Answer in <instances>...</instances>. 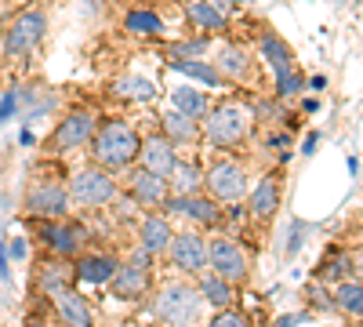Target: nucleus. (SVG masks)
Here are the masks:
<instances>
[{
    "instance_id": "nucleus-22",
    "label": "nucleus",
    "mask_w": 363,
    "mask_h": 327,
    "mask_svg": "<svg viewBox=\"0 0 363 327\" xmlns=\"http://www.w3.org/2000/svg\"><path fill=\"white\" fill-rule=\"evenodd\" d=\"M167 186H171V193H178V196H193L200 186H203V174H200V167L196 164H174L171 167V174H167Z\"/></svg>"
},
{
    "instance_id": "nucleus-24",
    "label": "nucleus",
    "mask_w": 363,
    "mask_h": 327,
    "mask_svg": "<svg viewBox=\"0 0 363 327\" xmlns=\"http://www.w3.org/2000/svg\"><path fill=\"white\" fill-rule=\"evenodd\" d=\"M171 66H174L182 77H193V80H200V84H211V87H225V77H222L215 66L200 62V58H174Z\"/></svg>"
},
{
    "instance_id": "nucleus-21",
    "label": "nucleus",
    "mask_w": 363,
    "mask_h": 327,
    "mask_svg": "<svg viewBox=\"0 0 363 327\" xmlns=\"http://www.w3.org/2000/svg\"><path fill=\"white\" fill-rule=\"evenodd\" d=\"M160 128H164V138L174 145V142H193V138H200V124L196 121H189V116H182V113H164L160 116Z\"/></svg>"
},
{
    "instance_id": "nucleus-15",
    "label": "nucleus",
    "mask_w": 363,
    "mask_h": 327,
    "mask_svg": "<svg viewBox=\"0 0 363 327\" xmlns=\"http://www.w3.org/2000/svg\"><path fill=\"white\" fill-rule=\"evenodd\" d=\"M167 207L178 215H189L200 226H218L222 222V204H215L211 196H167Z\"/></svg>"
},
{
    "instance_id": "nucleus-26",
    "label": "nucleus",
    "mask_w": 363,
    "mask_h": 327,
    "mask_svg": "<svg viewBox=\"0 0 363 327\" xmlns=\"http://www.w3.org/2000/svg\"><path fill=\"white\" fill-rule=\"evenodd\" d=\"M258 51L265 55V62L272 66V73H287L291 70V51H287V44L280 40V37H272V33H265L262 40H258Z\"/></svg>"
},
{
    "instance_id": "nucleus-16",
    "label": "nucleus",
    "mask_w": 363,
    "mask_h": 327,
    "mask_svg": "<svg viewBox=\"0 0 363 327\" xmlns=\"http://www.w3.org/2000/svg\"><path fill=\"white\" fill-rule=\"evenodd\" d=\"M113 273H116V258L113 255H80L77 265H73V277L80 284H91V287L109 284Z\"/></svg>"
},
{
    "instance_id": "nucleus-10",
    "label": "nucleus",
    "mask_w": 363,
    "mask_h": 327,
    "mask_svg": "<svg viewBox=\"0 0 363 327\" xmlns=\"http://www.w3.org/2000/svg\"><path fill=\"white\" fill-rule=\"evenodd\" d=\"M26 207H29V215H37V218H58V215H66V207H69V189L55 186V182L33 186L26 196Z\"/></svg>"
},
{
    "instance_id": "nucleus-4",
    "label": "nucleus",
    "mask_w": 363,
    "mask_h": 327,
    "mask_svg": "<svg viewBox=\"0 0 363 327\" xmlns=\"http://www.w3.org/2000/svg\"><path fill=\"white\" fill-rule=\"evenodd\" d=\"M203 189L215 204H236L247 196V174L236 160H215L203 171Z\"/></svg>"
},
{
    "instance_id": "nucleus-14",
    "label": "nucleus",
    "mask_w": 363,
    "mask_h": 327,
    "mask_svg": "<svg viewBox=\"0 0 363 327\" xmlns=\"http://www.w3.org/2000/svg\"><path fill=\"white\" fill-rule=\"evenodd\" d=\"M138 160H142V167L145 171H153V174H171V167L178 164V157H174V145L164 138V135H149L145 142H142V150H138Z\"/></svg>"
},
{
    "instance_id": "nucleus-5",
    "label": "nucleus",
    "mask_w": 363,
    "mask_h": 327,
    "mask_svg": "<svg viewBox=\"0 0 363 327\" xmlns=\"http://www.w3.org/2000/svg\"><path fill=\"white\" fill-rule=\"evenodd\" d=\"M44 29H48V18L40 8H26L22 15H15L11 29H8V37H4V55L8 58H26L29 51H33L40 40H44Z\"/></svg>"
},
{
    "instance_id": "nucleus-39",
    "label": "nucleus",
    "mask_w": 363,
    "mask_h": 327,
    "mask_svg": "<svg viewBox=\"0 0 363 327\" xmlns=\"http://www.w3.org/2000/svg\"><path fill=\"white\" fill-rule=\"evenodd\" d=\"M207 4H215L218 11H225V8H229V0H207Z\"/></svg>"
},
{
    "instance_id": "nucleus-29",
    "label": "nucleus",
    "mask_w": 363,
    "mask_h": 327,
    "mask_svg": "<svg viewBox=\"0 0 363 327\" xmlns=\"http://www.w3.org/2000/svg\"><path fill=\"white\" fill-rule=\"evenodd\" d=\"M124 26L131 33H164V18L157 11H145V8H131L124 15Z\"/></svg>"
},
{
    "instance_id": "nucleus-3",
    "label": "nucleus",
    "mask_w": 363,
    "mask_h": 327,
    "mask_svg": "<svg viewBox=\"0 0 363 327\" xmlns=\"http://www.w3.org/2000/svg\"><path fill=\"white\" fill-rule=\"evenodd\" d=\"M200 313H203V299L189 284H167L153 299V316L167 327H193Z\"/></svg>"
},
{
    "instance_id": "nucleus-36",
    "label": "nucleus",
    "mask_w": 363,
    "mask_h": 327,
    "mask_svg": "<svg viewBox=\"0 0 363 327\" xmlns=\"http://www.w3.org/2000/svg\"><path fill=\"white\" fill-rule=\"evenodd\" d=\"M15 109H18V92H8V95H4V102H0V124H4Z\"/></svg>"
},
{
    "instance_id": "nucleus-18",
    "label": "nucleus",
    "mask_w": 363,
    "mask_h": 327,
    "mask_svg": "<svg viewBox=\"0 0 363 327\" xmlns=\"http://www.w3.org/2000/svg\"><path fill=\"white\" fill-rule=\"evenodd\" d=\"M280 207V174H265L251 193V215L255 218H272Z\"/></svg>"
},
{
    "instance_id": "nucleus-8",
    "label": "nucleus",
    "mask_w": 363,
    "mask_h": 327,
    "mask_svg": "<svg viewBox=\"0 0 363 327\" xmlns=\"http://www.w3.org/2000/svg\"><path fill=\"white\" fill-rule=\"evenodd\" d=\"M40 240L55 258H73L84 244V229L77 222H44L40 226Z\"/></svg>"
},
{
    "instance_id": "nucleus-33",
    "label": "nucleus",
    "mask_w": 363,
    "mask_h": 327,
    "mask_svg": "<svg viewBox=\"0 0 363 327\" xmlns=\"http://www.w3.org/2000/svg\"><path fill=\"white\" fill-rule=\"evenodd\" d=\"M203 51H207V40H189V44H174L171 48L174 58H200Z\"/></svg>"
},
{
    "instance_id": "nucleus-13",
    "label": "nucleus",
    "mask_w": 363,
    "mask_h": 327,
    "mask_svg": "<svg viewBox=\"0 0 363 327\" xmlns=\"http://www.w3.org/2000/svg\"><path fill=\"white\" fill-rule=\"evenodd\" d=\"M95 135V116L91 113H69L62 124L55 128V150H77V145L91 142Z\"/></svg>"
},
{
    "instance_id": "nucleus-35",
    "label": "nucleus",
    "mask_w": 363,
    "mask_h": 327,
    "mask_svg": "<svg viewBox=\"0 0 363 327\" xmlns=\"http://www.w3.org/2000/svg\"><path fill=\"white\" fill-rule=\"evenodd\" d=\"M309 233V226L306 222H294V229H291V244H287V255H298V248H301V236Z\"/></svg>"
},
{
    "instance_id": "nucleus-32",
    "label": "nucleus",
    "mask_w": 363,
    "mask_h": 327,
    "mask_svg": "<svg viewBox=\"0 0 363 327\" xmlns=\"http://www.w3.org/2000/svg\"><path fill=\"white\" fill-rule=\"evenodd\" d=\"M301 84H306V77L294 73V70H287V73H280V77H277V95H280V99H287V95L301 92Z\"/></svg>"
},
{
    "instance_id": "nucleus-25",
    "label": "nucleus",
    "mask_w": 363,
    "mask_h": 327,
    "mask_svg": "<svg viewBox=\"0 0 363 327\" xmlns=\"http://www.w3.org/2000/svg\"><path fill=\"white\" fill-rule=\"evenodd\" d=\"M186 18H189L193 26H200V29H215V33L229 26L225 11H218L215 4H207V0H193V4L186 8Z\"/></svg>"
},
{
    "instance_id": "nucleus-7",
    "label": "nucleus",
    "mask_w": 363,
    "mask_h": 327,
    "mask_svg": "<svg viewBox=\"0 0 363 327\" xmlns=\"http://www.w3.org/2000/svg\"><path fill=\"white\" fill-rule=\"evenodd\" d=\"M207 265L215 270V277H222V280H229V284L247 277L244 248L233 244V240H211V244H207Z\"/></svg>"
},
{
    "instance_id": "nucleus-9",
    "label": "nucleus",
    "mask_w": 363,
    "mask_h": 327,
    "mask_svg": "<svg viewBox=\"0 0 363 327\" xmlns=\"http://www.w3.org/2000/svg\"><path fill=\"white\" fill-rule=\"evenodd\" d=\"M167 251H171V262L178 265L182 273H200L203 265H207V244H203V236H196V233L171 236Z\"/></svg>"
},
{
    "instance_id": "nucleus-17",
    "label": "nucleus",
    "mask_w": 363,
    "mask_h": 327,
    "mask_svg": "<svg viewBox=\"0 0 363 327\" xmlns=\"http://www.w3.org/2000/svg\"><path fill=\"white\" fill-rule=\"evenodd\" d=\"M55 309H58V320H62L66 327H91V309L73 287L55 294Z\"/></svg>"
},
{
    "instance_id": "nucleus-34",
    "label": "nucleus",
    "mask_w": 363,
    "mask_h": 327,
    "mask_svg": "<svg viewBox=\"0 0 363 327\" xmlns=\"http://www.w3.org/2000/svg\"><path fill=\"white\" fill-rule=\"evenodd\" d=\"M207 327H247V320L240 316V313H218V316L211 320Z\"/></svg>"
},
{
    "instance_id": "nucleus-28",
    "label": "nucleus",
    "mask_w": 363,
    "mask_h": 327,
    "mask_svg": "<svg viewBox=\"0 0 363 327\" xmlns=\"http://www.w3.org/2000/svg\"><path fill=\"white\" fill-rule=\"evenodd\" d=\"M69 277H73V270H66V265H58V262H48V265H40V273H37V287L55 299L58 291L69 287Z\"/></svg>"
},
{
    "instance_id": "nucleus-6",
    "label": "nucleus",
    "mask_w": 363,
    "mask_h": 327,
    "mask_svg": "<svg viewBox=\"0 0 363 327\" xmlns=\"http://www.w3.org/2000/svg\"><path fill=\"white\" fill-rule=\"evenodd\" d=\"M69 196L84 207H106L116 200V182L113 174L102 171V167H87V171H77L73 182H69Z\"/></svg>"
},
{
    "instance_id": "nucleus-2",
    "label": "nucleus",
    "mask_w": 363,
    "mask_h": 327,
    "mask_svg": "<svg viewBox=\"0 0 363 327\" xmlns=\"http://www.w3.org/2000/svg\"><path fill=\"white\" fill-rule=\"evenodd\" d=\"M200 135L211 145H240L251 135V106L240 99H229L215 109H207L200 121Z\"/></svg>"
},
{
    "instance_id": "nucleus-31",
    "label": "nucleus",
    "mask_w": 363,
    "mask_h": 327,
    "mask_svg": "<svg viewBox=\"0 0 363 327\" xmlns=\"http://www.w3.org/2000/svg\"><path fill=\"white\" fill-rule=\"evenodd\" d=\"M335 299H338V306H342L345 313L363 316V287H359V284H338Z\"/></svg>"
},
{
    "instance_id": "nucleus-27",
    "label": "nucleus",
    "mask_w": 363,
    "mask_h": 327,
    "mask_svg": "<svg viewBox=\"0 0 363 327\" xmlns=\"http://www.w3.org/2000/svg\"><path fill=\"white\" fill-rule=\"evenodd\" d=\"M196 291H200V299L211 302L215 309H229L233 306V284L222 280V277H203Z\"/></svg>"
},
{
    "instance_id": "nucleus-1",
    "label": "nucleus",
    "mask_w": 363,
    "mask_h": 327,
    "mask_svg": "<svg viewBox=\"0 0 363 327\" xmlns=\"http://www.w3.org/2000/svg\"><path fill=\"white\" fill-rule=\"evenodd\" d=\"M142 150V135L128 124V121H102L91 135V153H95V164H102V171H128L138 160Z\"/></svg>"
},
{
    "instance_id": "nucleus-40",
    "label": "nucleus",
    "mask_w": 363,
    "mask_h": 327,
    "mask_svg": "<svg viewBox=\"0 0 363 327\" xmlns=\"http://www.w3.org/2000/svg\"><path fill=\"white\" fill-rule=\"evenodd\" d=\"M26 327H40V323H37V320H29V323H26Z\"/></svg>"
},
{
    "instance_id": "nucleus-23",
    "label": "nucleus",
    "mask_w": 363,
    "mask_h": 327,
    "mask_svg": "<svg viewBox=\"0 0 363 327\" xmlns=\"http://www.w3.org/2000/svg\"><path fill=\"white\" fill-rule=\"evenodd\" d=\"M171 106H174V113L189 116V121H203V113H207V99L196 92V87H174Z\"/></svg>"
},
{
    "instance_id": "nucleus-20",
    "label": "nucleus",
    "mask_w": 363,
    "mask_h": 327,
    "mask_svg": "<svg viewBox=\"0 0 363 327\" xmlns=\"http://www.w3.org/2000/svg\"><path fill=\"white\" fill-rule=\"evenodd\" d=\"M171 244V222L164 215H149L142 222V251L145 255H160Z\"/></svg>"
},
{
    "instance_id": "nucleus-19",
    "label": "nucleus",
    "mask_w": 363,
    "mask_h": 327,
    "mask_svg": "<svg viewBox=\"0 0 363 327\" xmlns=\"http://www.w3.org/2000/svg\"><path fill=\"white\" fill-rule=\"evenodd\" d=\"M215 70H218L222 77H229V80H251V58H247V48H240V44L222 48Z\"/></svg>"
},
{
    "instance_id": "nucleus-38",
    "label": "nucleus",
    "mask_w": 363,
    "mask_h": 327,
    "mask_svg": "<svg viewBox=\"0 0 363 327\" xmlns=\"http://www.w3.org/2000/svg\"><path fill=\"white\" fill-rule=\"evenodd\" d=\"M320 109V99H306V113H316Z\"/></svg>"
},
{
    "instance_id": "nucleus-37",
    "label": "nucleus",
    "mask_w": 363,
    "mask_h": 327,
    "mask_svg": "<svg viewBox=\"0 0 363 327\" xmlns=\"http://www.w3.org/2000/svg\"><path fill=\"white\" fill-rule=\"evenodd\" d=\"M4 255H15V258H26V240H11Z\"/></svg>"
},
{
    "instance_id": "nucleus-11",
    "label": "nucleus",
    "mask_w": 363,
    "mask_h": 327,
    "mask_svg": "<svg viewBox=\"0 0 363 327\" xmlns=\"http://www.w3.org/2000/svg\"><path fill=\"white\" fill-rule=\"evenodd\" d=\"M109 287H113L116 299H138V294H145V287H149L145 251H142V255H138V262H131V265H116V273H113Z\"/></svg>"
},
{
    "instance_id": "nucleus-30",
    "label": "nucleus",
    "mask_w": 363,
    "mask_h": 327,
    "mask_svg": "<svg viewBox=\"0 0 363 327\" xmlns=\"http://www.w3.org/2000/svg\"><path fill=\"white\" fill-rule=\"evenodd\" d=\"M116 95L120 99H131V102H149L157 95V87L149 84L145 77H124V80H116Z\"/></svg>"
},
{
    "instance_id": "nucleus-12",
    "label": "nucleus",
    "mask_w": 363,
    "mask_h": 327,
    "mask_svg": "<svg viewBox=\"0 0 363 327\" xmlns=\"http://www.w3.org/2000/svg\"><path fill=\"white\" fill-rule=\"evenodd\" d=\"M131 193L142 207H164L167 196H171V186H167V178L164 174H153V171H145L138 167L131 174Z\"/></svg>"
}]
</instances>
